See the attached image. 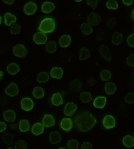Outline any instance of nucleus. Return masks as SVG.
I'll list each match as a JSON object with an SVG mask.
<instances>
[{"label":"nucleus","mask_w":134,"mask_h":149,"mask_svg":"<svg viewBox=\"0 0 134 149\" xmlns=\"http://www.w3.org/2000/svg\"><path fill=\"white\" fill-rule=\"evenodd\" d=\"M101 21V17L97 13H91L87 17L88 23L91 26H96L100 24Z\"/></svg>","instance_id":"obj_4"},{"label":"nucleus","mask_w":134,"mask_h":149,"mask_svg":"<svg viewBox=\"0 0 134 149\" xmlns=\"http://www.w3.org/2000/svg\"><path fill=\"white\" fill-rule=\"evenodd\" d=\"M111 77V74L109 70H103L101 72V75H100V78H101L102 80L104 81H107L109 80Z\"/></svg>","instance_id":"obj_37"},{"label":"nucleus","mask_w":134,"mask_h":149,"mask_svg":"<svg viewBox=\"0 0 134 149\" xmlns=\"http://www.w3.org/2000/svg\"><path fill=\"white\" fill-rule=\"evenodd\" d=\"M51 101L52 103H53L54 106H60L61 104H62L63 103V99L60 93L54 94L53 97H52Z\"/></svg>","instance_id":"obj_23"},{"label":"nucleus","mask_w":134,"mask_h":149,"mask_svg":"<svg viewBox=\"0 0 134 149\" xmlns=\"http://www.w3.org/2000/svg\"><path fill=\"white\" fill-rule=\"evenodd\" d=\"M73 126V123L72 120L69 118H64L62 119L60 123V127L65 131H69L72 128Z\"/></svg>","instance_id":"obj_8"},{"label":"nucleus","mask_w":134,"mask_h":149,"mask_svg":"<svg viewBox=\"0 0 134 149\" xmlns=\"http://www.w3.org/2000/svg\"><path fill=\"white\" fill-rule=\"evenodd\" d=\"M5 92L8 95L11 97H13L18 95L19 90H18V87L16 84L12 82L10 84V86H8L6 88Z\"/></svg>","instance_id":"obj_6"},{"label":"nucleus","mask_w":134,"mask_h":149,"mask_svg":"<svg viewBox=\"0 0 134 149\" xmlns=\"http://www.w3.org/2000/svg\"><path fill=\"white\" fill-rule=\"evenodd\" d=\"M37 10V6L34 2H28V3L26 4L24 8V12L27 15H33L36 13Z\"/></svg>","instance_id":"obj_10"},{"label":"nucleus","mask_w":134,"mask_h":149,"mask_svg":"<svg viewBox=\"0 0 134 149\" xmlns=\"http://www.w3.org/2000/svg\"><path fill=\"white\" fill-rule=\"evenodd\" d=\"M3 116L5 120L9 122V123H13L15 120V118H16L15 112L12 110H9L4 112Z\"/></svg>","instance_id":"obj_13"},{"label":"nucleus","mask_w":134,"mask_h":149,"mask_svg":"<svg viewBox=\"0 0 134 149\" xmlns=\"http://www.w3.org/2000/svg\"><path fill=\"white\" fill-rule=\"evenodd\" d=\"M43 125L46 127H50L55 125V120L51 114H46L42 120Z\"/></svg>","instance_id":"obj_15"},{"label":"nucleus","mask_w":134,"mask_h":149,"mask_svg":"<svg viewBox=\"0 0 134 149\" xmlns=\"http://www.w3.org/2000/svg\"><path fill=\"white\" fill-rule=\"evenodd\" d=\"M49 80V75L47 72H40L38 75L37 81L40 83H45Z\"/></svg>","instance_id":"obj_33"},{"label":"nucleus","mask_w":134,"mask_h":149,"mask_svg":"<svg viewBox=\"0 0 134 149\" xmlns=\"http://www.w3.org/2000/svg\"><path fill=\"white\" fill-rule=\"evenodd\" d=\"M77 110V106L73 102H69L65 106L64 109V113L67 116H70L74 114Z\"/></svg>","instance_id":"obj_11"},{"label":"nucleus","mask_w":134,"mask_h":149,"mask_svg":"<svg viewBox=\"0 0 134 149\" xmlns=\"http://www.w3.org/2000/svg\"><path fill=\"white\" fill-rule=\"evenodd\" d=\"M90 57V52L87 48H83L80 50V56L79 59L81 60H85Z\"/></svg>","instance_id":"obj_32"},{"label":"nucleus","mask_w":134,"mask_h":149,"mask_svg":"<svg viewBox=\"0 0 134 149\" xmlns=\"http://www.w3.org/2000/svg\"><path fill=\"white\" fill-rule=\"evenodd\" d=\"M131 17H132V19L134 21V10H133V12H132V14H131Z\"/></svg>","instance_id":"obj_51"},{"label":"nucleus","mask_w":134,"mask_h":149,"mask_svg":"<svg viewBox=\"0 0 134 149\" xmlns=\"http://www.w3.org/2000/svg\"><path fill=\"white\" fill-rule=\"evenodd\" d=\"M107 7L111 10H117L118 8V3L115 0H109L107 3Z\"/></svg>","instance_id":"obj_40"},{"label":"nucleus","mask_w":134,"mask_h":149,"mask_svg":"<svg viewBox=\"0 0 134 149\" xmlns=\"http://www.w3.org/2000/svg\"><path fill=\"white\" fill-rule=\"evenodd\" d=\"M123 3L126 6H130L133 3V0H122Z\"/></svg>","instance_id":"obj_48"},{"label":"nucleus","mask_w":134,"mask_h":149,"mask_svg":"<svg viewBox=\"0 0 134 149\" xmlns=\"http://www.w3.org/2000/svg\"><path fill=\"white\" fill-rule=\"evenodd\" d=\"M3 1L6 4L8 5H12L15 2V0H3Z\"/></svg>","instance_id":"obj_49"},{"label":"nucleus","mask_w":134,"mask_h":149,"mask_svg":"<svg viewBox=\"0 0 134 149\" xmlns=\"http://www.w3.org/2000/svg\"><path fill=\"white\" fill-rule=\"evenodd\" d=\"M67 145L69 149H77L79 148V142L74 139L70 140L68 141Z\"/></svg>","instance_id":"obj_38"},{"label":"nucleus","mask_w":134,"mask_h":149,"mask_svg":"<svg viewBox=\"0 0 134 149\" xmlns=\"http://www.w3.org/2000/svg\"><path fill=\"white\" fill-rule=\"evenodd\" d=\"M50 142L52 144H58L62 141V136L58 131H54L50 134Z\"/></svg>","instance_id":"obj_14"},{"label":"nucleus","mask_w":134,"mask_h":149,"mask_svg":"<svg viewBox=\"0 0 134 149\" xmlns=\"http://www.w3.org/2000/svg\"><path fill=\"white\" fill-rule=\"evenodd\" d=\"M107 98L105 96H98L95 99L93 105L97 108H103L106 104Z\"/></svg>","instance_id":"obj_16"},{"label":"nucleus","mask_w":134,"mask_h":149,"mask_svg":"<svg viewBox=\"0 0 134 149\" xmlns=\"http://www.w3.org/2000/svg\"><path fill=\"white\" fill-rule=\"evenodd\" d=\"M21 106L22 109L26 111H29L34 107V102L32 99L29 98H24L21 101Z\"/></svg>","instance_id":"obj_12"},{"label":"nucleus","mask_w":134,"mask_h":149,"mask_svg":"<svg viewBox=\"0 0 134 149\" xmlns=\"http://www.w3.org/2000/svg\"><path fill=\"white\" fill-rule=\"evenodd\" d=\"M127 63L129 66L134 67V54H131L128 56L127 59Z\"/></svg>","instance_id":"obj_43"},{"label":"nucleus","mask_w":134,"mask_h":149,"mask_svg":"<svg viewBox=\"0 0 134 149\" xmlns=\"http://www.w3.org/2000/svg\"><path fill=\"white\" fill-rule=\"evenodd\" d=\"M3 76H4V72L0 70V80H1V78H3Z\"/></svg>","instance_id":"obj_50"},{"label":"nucleus","mask_w":134,"mask_h":149,"mask_svg":"<svg viewBox=\"0 0 134 149\" xmlns=\"http://www.w3.org/2000/svg\"><path fill=\"white\" fill-rule=\"evenodd\" d=\"M99 52L101 54L102 57L105 58L107 61L110 62L111 60V54L110 52V50L108 47L105 46V45H101V46H100Z\"/></svg>","instance_id":"obj_7"},{"label":"nucleus","mask_w":134,"mask_h":149,"mask_svg":"<svg viewBox=\"0 0 134 149\" xmlns=\"http://www.w3.org/2000/svg\"><path fill=\"white\" fill-rule=\"evenodd\" d=\"M115 24H116V19H115L114 18H112V19H111L108 21L107 27L108 28H110L111 27V28H113V26H114Z\"/></svg>","instance_id":"obj_45"},{"label":"nucleus","mask_w":134,"mask_h":149,"mask_svg":"<svg viewBox=\"0 0 134 149\" xmlns=\"http://www.w3.org/2000/svg\"><path fill=\"white\" fill-rule=\"evenodd\" d=\"M55 8V6L53 3L49 1H46L42 4V10L44 13H51Z\"/></svg>","instance_id":"obj_18"},{"label":"nucleus","mask_w":134,"mask_h":149,"mask_svg":"<svg viewBox=\"0 0 134 149\" xmlns=\"http://www.w3.org/2000/svg\"><path fill=\"white\" fill-rule=\"evenodd\" d=\"M71 38L69 35H63L59 40V44L62 48H66L70 44Z\"/></svg>","instance_id":"obj_17"},{"label":"nucleus","mask_w":134,"mask_h":149,"mask_svg":"<svg viewBox=\"0 0 134 149\" xmlns=\"http://www.w3.org/2000/svg\"><path fill=\"white\" fill-rule=\"evenodd\" d=\"M1 17L0 16V25H1Z\"/></svg>","instance_id":"obj_53"},{"label":"nucleus","mask_w":134,"mask_h":149,"mask_svg":"<svg viewBox=\"0 0 134 149\" xmlns=\"http://www.w3.org/2000/svg\"><path fill=\"white\" fill-rule=\"evenodd\" d=\"M128 44L130 47L134 48V33L129 36L128 38Z\"/></svg>","instance_id":"obj_44"},{"label":"nucleus","mask_w":134,"mask_h":149,"mask_svg":"<svg viewBox=\"0 0 134 149\" xmlns=\"http://www.w3.org/2000/svg\"><path fill=\"white\" fill-rule=\"evenodd\" d=\"M80 98L83 102L87 103L92 100V96L90 92H83L81 94Z\"/></svg>","instance_id":"obj_34"},{"label":"nucleus","mask_w":134,"mask_h":149,"mask_svg":"<svg viewBox=\"0 0 134 149\" xmlns=\"http://www.w3.org/2000/svg\"><path fill=\"white\" fill-rule=\"evenodd\" d=\"M7 70L11 75H15L20 72V67L18 64L12 63V64L8 65V68H7Z\"/></svg>","instance_id":"obj_22"},{"label":"nucleus","mask_w":134,"mask_h":149,"mask_svg":"<svg viewBox=\"0 0 134 149\" xmlns=\"http://www.w3.org/2000/svg\"><path fill=\"white\" fill-rule=\"evenodd\" d=\"M27 148H28V143L24 140H20V141H18L15 143V149H26Z\"/></svg>","instance_id":"obj_35"},{"label":"nucleus","mask_w":134,"mask_h":149,"mask_svg":"<svg viewBox=\"0 0 134 149\" xmlns=\"http://www.w3.org/2000/svg\"><path fill=\"white\" fill-rule=\"evenodd\" d=\"M29 127H30V125L28 120H22L20 122L19 124V128L20 130L22 132H27L29 130Z\"/></svg>","instance_id":"obj_27"},{"label":"nucleus","mask_w":134,"mask_h":149,"mask_svg":"<svg viewBox=\"0 0 134 149\" xmlns=\"http://www.w3.org/2000/svg\"><path fill=\"white\" fill-rule=\"evenodd\" d=\"M63 75V70L60 68H56L54 67L51 71V77L56 79H60L62 78Z\"/></svg>","instance_id":"obj_20"},{"label":"nucleus","mask_w":134,"mask_h":149,"mask_svg":"<svg viewBox=\"0 0 134 149\" xmlns=\"http://www.w3.org/2000/svg\"><path fill=\"white\" fill-rule=\"evenodd\" d=\"M76 1H77V2H80V1H81L82 0H75Z\"/></svg>","instance_id":"obj_52"},{"label":"nucleus","mask_w":134,"mask_h":149,"mask_svg":"<svg viewBox=\"0 0 134 149\" xmlns=\"http://www.w3.org/2000/svg\"><path fill=\"white\" fill-rule=\"evenodd\" d=\"M33 96L36 99H42L44 96V90L41 87H36L33 90Z\"/></svg>","instance_id":"obj_26"},{"label":"nucleus","mask_w":134,"mask_h":149,"mask_svg":"<svg viewBox=\"0 0 134 149\" xmlns=\"http://www.w3.org/2000/svg\"><path fill=\"white\" fill-rule=\"evenodd\" d=\"M79 84H81L80 81H79L77 80H75L74 81H73V82H72L70 84V90H73V91H74V92H77V91L79 92V90H80L81 88H78V86L81 87V86H77V85H79Z\"/></svg>","instance_id":"obj_36"},{"label":"nucleus","mask_w":134,"mask_h":149,"mask_svg":"<svg viewBox=\"0 0 134 149\" xmlns=\"http://www.w3.org/2000/svg\"><path fill=\"white\" fill-rule=\"evenodd\" d=\"M99 0H86V2L88 6H91L93 9H96L98 5Z\"/></svg>","instance_id":"obj_42"},{"label":"nucleus","mask_w":134,"mask_h":149,"mask_svg":"<svg viewBox=\"0 0 134 149\" xmlns=\"http://www.w3.org/2000/svg\"><path fill=\"white\" fill-rule=\"evenodd\" d=\"M11 33L12 34H19L21 31V26L19 24H13V26L11 27Z\"/></svg>","instance_id":"obj_39"},{"label":"nucleus","mask_w":134,"mask_h":149,"mask_svg":"<svg viewBox=\"0 0 134 149\" xmlns=\"http://www.w3.org/2000/svg\"><path fill=\"white\" fill-rule=\"evenodd\" d=\"M92 148L93 146L91 145V144L88 143V142H85V143L83 144V146H82L81 147L82 149H91Z\"/></svg>","instance_id":"obj_46"},{"label":"nucleus","mask_w":134,"mask_h":149,"mask_svg":"<svg viewBox=\"0 0 134 149\" xmlns=\"http://www.w3.org/2000/svg\"><path fill=\"white\" fill-rule=\"evenodd\" d=\"M105 90L106 94H109V95L113 94L116 91V86L113 82L107 83L105 86Z\"/></svg>","instance_id":"obj_24"},{"label":"nucleus","mask_w":134,"mask_h":149,"mask_svg":"<svg viewBox=\"0 0 134 149\" xmlns=\"http://www.w3.org/2000/svg\"><path fill=\"white\" fill-rule=\"evenodd\" d=\"M13 54L17 57L23 58L25 56H26L28 51L26 48L22 44H18L15 46L13 48Z\"/></svg>","instance_id":"obj_3"},{"label":"nucleus","mask_w":134,"mask_h":149,"mask_svg":"<svg viewBox=\"0 0 134 149\" xmlns=\"http://www.w3.org/2000/svg\"><path fill=\"white\" fill-rule=\"evenodd\" d=\"M103 125L107 129H111V128H114L115 126V119L114 117L111 115H107L103 119Z\"/></svg>","instance_id":"obj_5"},{"label":"nucleus","mask_w":134,"mask_h":149,"mask_svg":"<svg viewBox=\"0 0 134 149\" xmlns=\"http://www.w3.org/2000/svg\"><path fill=\"white\" fill-rule=\"evenodd\" d=\"M2 141L7 145H10L13 142V136L10 133H6L2 136Z\"/></svg>","instance_id":"obj_29"},{"label":"nucleus","mask_w":134,"mask_h":149,"mask_svg":"<svg viewBox=\"0 0 134 149\" xmlns=\"http://www.w3.org/2000/svg\"><path fill=\"white\" fill-rule=\"evenodd\" d=\"M6 128H7L6 124L4 123H2V122H0V132L6 130Z\"/></svg>","instance_id":"obj_47"},{"label":"nucleus","mask_w":134,"mask_h":149,"mask_svg":"<svg viewBox=\"0 0 134 149\" xmlns=\"http://www.w3.org/2000/svg\"><path fill=\"white\" fill-rule=\"evenodd\" d=\"M44 126L43 124L41 123H36L34 125L32 126V132L35 135H40L44 132Z\"/></svg>","instance_id":"obj_19"},{"label":"nucleus","mask_w":134,"mask_h":149,"mask_svg":"<svg viewBox=\"0 0 134 149\" xmlns=\"http://www.w3.org/2000/svg\"><path fill=\"white\" fill-rule=\"evenodd\" d=\"M78 129L81 132H87L91 129L97 123V120L89 112L85 111L75 117Z\"/></svg>","instance_id":"obj_1"},{"label":"nucleus","mask_w":134,"mask_h":149,"mask_svg":"<svg viewBox=\"0 0 134 149\" xmlns=\"http://www.w3.org/2000/svg\"><path fill=\"white\" fill-rule=\"evenodd\" d=\"M126 102L128 104H133L134 103V93L131 92V93H128L126 96Z\"/></svg>","instance_id":"obj_41"},{"label":"nucleus","mask_w":134,"mask_h":149,"mask_svg":"<svg viewBox=\"0 0 134 149\" xmlns=\"http://www.w3.org/2000/svg\"><path fill=\"white\" fill-rule=\"evenodd\" d=\"M123 143L128 148L133 147L134 146V139L131 136L128 135L123 139Z\"/></svg>","instance_id":"obj_28"},{"label":"nucleus","mask_w":134,"mask_h":149,"mask_svg":"<svg viewBox=\"0 0 134 149\" xmlns=\"http://www.w3.org/2000/svg\"><path fill=\"white\" fill-rule=\"evenodd\" d=\"M81 29L82 32L85 35H89L93 32V28L91 25L88 23H83L81 24Z\"/></svg>","instance_id":"obj_25"},{"label":"nucleus","mask_w":134,"mask_h":149,"mask_svg":"<svg viewBox=\"0 0 134 149\" xmlns=\"http://www.w3.org/2000/svg\"><path fill=\"white\" fill-rule=\"evenodd\" d=\"M46 51L48 53H51V54L55 53L56 52V49H57V45H56V43L54 41H51L49 43H48L46 46Z\"/></svg>","instance_id":"obj_30"},{"label":"nucleus","mask_w":134,"mask_h":149,"mask_svg":"<svg viewBox=\"0 0 134 149\" xmlns=\"http://www.w3.org/2000/svg\"><path fill=\"white\" fill-rule=\"evenodd\" d=\"M123 42V36L121 33L119 32H115L113 33L112 37V42L115 45H119Z\"/></svg>","instance_id":"obj_31"},{"label":"nucleus","mask_w":134,"mask_h":149,"mask_svg":"<svg viewBox=\"0 0 134 149\" xmlns=\"http://www.w3.org/2000/svg\"><path fill=\"white\" fill-rule=\"evenodd\" d=\"M55 26V22L53 18L47 17L41 22L38 30L44 33H51L54 30Z\"/></svg>","instance_id":"obj_2"},{"label":"nucleus","mask_w":134,"mask_h":149,"mask_svg":"<svg viewBox=\"0 0 134 149\" xmlns=\"http://www.w3.org/2000/svg\"><path fill=\"white\" fill-rule=\"evenodd\" d=\"M4 18H5V24L8 26H10L12 23H15L17 20V17L10 13H6L4 15Z\"/></svg>","instance_id":"obj_21"},{"label":"nucleus","mask_w":134,"mask_h":149,"mask_svg":"<svg viewBox=\"0 0 134 149\" xmlns=\"http://www.w3.org/2000/svg\"><path fill=\"white\" fill-rule=\"evenodd\" d=\"M34 41L37 44H44L47 41V36L44 32H38L34 36Z\"/></svg>","instance_id":"obj_9"}]
</instances>
